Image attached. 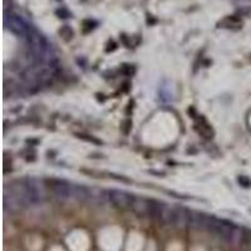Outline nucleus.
<instances>
[{
	"mask_svg": "<svg viewBox=\"0 0 251 251\" xmlns=\"http://www.w3.org/2000/svg\"><path fill=\"white\" fill-rule=\"evenodd\" d=\"M211 231L219 235L221 239H224L225 241H227L230 244H237L244 237L243 231L239 227L219 219L215 220V224L212 226Z\"/></svg>",
	"mask_w": 251,
	"mask_h": 251,
	"instance_id": "f257e3e1",
	"label": "nucleus"
},
{
	"mask_svg": "<svg viewBox=\"0 0 251 251\" xmlns=\"http://www.w3.org/2000/svg\"><path fill=\"white\" fill-rule=\"evenodd\" d=\"M24 182H25L26 190H28L31 205H39V203L43 202L44 199H46V188H44L43 182L35 177L25 178Z\"/></svg>",
	"mask_w": 251,
	"mask_h": 251,
	"instance_id": "f03ea898",
	"label": "nucleus"
},
{
	"mask_svg": "<svg viewBox=\"0 0 251 251\" xmlns=\"http://www.w3.org/2000/svg\"><path fill=\"white\" fill-rule=\"evenodd\" d=\"M108 200L113 203L116 207L120 208H128L132 207V202H133L134 196L128 192L121 191V190H111L107 192Z\"/></svg>",
	"mask_w": 251,
	"mask_h": 251,
	"instance_id": "7ed1b4c3",
	"label": "nucleus"
},
{
	"mask_svg": "<svg viewBox=\"0 0 251 251\" xmlns=\"http://www.w3.org/2000/svg\"><path fill=\"white\" fill-rule=\"evenodd\" d=\"M53 192L58 199L71 200L72 199V183L67 181H55L53 183Z\"/></svg>",
	"mask_w": 251,
	"mask_h": 251,
	"instance_id": "20e7f679",
	"label": "nucleus"
},
{
	"mask_svg": "<svg viewBox=\"0 0 251 251\" xmlns=\"http://www.w3.org/2000/svg\"><path fill=\"white\" fill-rule=\"evenodd\" d=\"M190 223V211L183 207H175L174 225L176 227H185Z\"/></svg>",
	"mask_w": 251,
	"mask_h": 251,
	"instance_id": "39448f33",
	"label": "nucleus"
},
{
	"mask_svg": "<svg viewBox=\"0 0 251 251\" xmlns=\"http://www.w3.org/2000/svg\"><path fill=\"white\" fill-rule=\"evenodd\" d=\"M174 216H175V207L162 202L161 211H160V219L162 220L163 223L167 224V225H174Z\"/></svg>",
	"mask_w": 251,
	"mask_h": 251,
	"instance_id": "423d86ee",
	"label": "nucleus"
}]
</instances>
